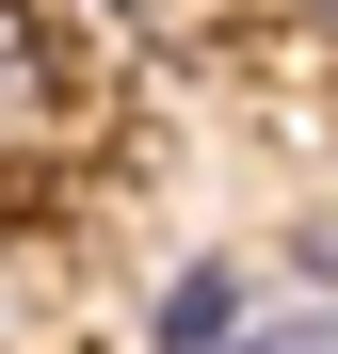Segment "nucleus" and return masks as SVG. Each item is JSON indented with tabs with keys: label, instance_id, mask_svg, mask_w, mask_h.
I'll use <instances>...</instances> for the list:
<instances>
[{
	"label": "nucleus",
	"instance_id": "obj_1",
	"mask_svg": "<svg viewBox=\"0 0 338 354\" xmlns=\"http://www.w3.org/2000/svg\"><path fill=\"white\" fill-rule=\"evenodd\" d=\"M65 129V32H48V0H0V161Z\"/></svg>",
	"mask_w": 338,
	"mask_h": 354
},
{
	"label": "nucleus",
	"instance_id": "obj_2",
	"mask_svg": "<svg viewBox=\"0 0 338 354\" xmlns=\"http://www.w3.org/2000/svg\"><path fill=\"white\" fill-rule=\"evenodd\" d=\"M242 306H258V274H242V258H194L178 290H161L145 354H225V338H242Z\"/></svg>",
	"mask_w": 338,
	"mask_h": 354
},
{
	"label": "nucleus",
	"instance_id": "obj_3",
	"mask_svg": "<svg viewBox=\"0 0 338 354\" xmlns=\"http://www.w3.org/2000/svg\"><path fill=\"white\" fill-rule=\"evenodd\" d=\"M225 354H338V290H290V306H242Z\"/></svg>",
	"mask_w": 338,
	"mask_h": 354
},
{
	"label": "nucleus",
	"instance_id": "obj_4",
	"mask_svg": "<svg viewBox=\"0 0 338 354\" xmlns=\"http://www.w3.org/2000/svg\"><path fill=\"white\" fill-rule=\"evenodd\" d=\"M97 17H161V0H97Z\"/></svg>",
	"mask_w": 338,
	"mask_h": 354
},
{
	"label": "nucleus",
	"instance_id": "obj_5",
	"mask_svg": "<svg viewBox=\"0 0 338 354\" xmlns=\"http://www.w3.org/2000/svg\"><path fill=\"white\" fill-rule=\"evenodd\" d=\"M306 17H322V32H338V0H306Z\"/></svg>",
	"mask_w": 338,
	"mask_h": 354
}]
</instances>
